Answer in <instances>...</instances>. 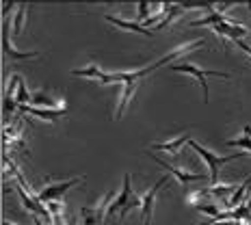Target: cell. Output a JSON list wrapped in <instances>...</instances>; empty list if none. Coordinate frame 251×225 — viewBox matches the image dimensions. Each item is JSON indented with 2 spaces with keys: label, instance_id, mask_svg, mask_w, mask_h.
Here are the masks:
<instances>
[{
  "label": "cell",
  "instance_id": "6da1fadb",
  "mask_svg": "<svg viewBox=\"0 0 251 225\" xmlns=\"http://www.w3.org/2000/svg\"><path fill=\"white\" fill-rule=\"evenodd\" d=\"M167 184H169V177L163 175L154 186L150 188V191H145L141 197H137L134 201H130L128 206H126L122 212H119V217L124 219L126 214H128V210H132V208L139 206V208H141V219H143V225H151V210H154V200H156V195L160 193V188L167 186Z\"/></svg>",
  "mask_w": 251,
  "mask_h": 225
},
{
  "label": "cell",
  "instance_id": "7a4b0ae2",
  "mask_svg": "<svg viewBox=\"0 0 251 225\" xmlns=\"http://www.w3.org/2000/svg\"><path fill=\"white\" fill-rule=\"evenodd\" d=\"M188 145H191L193 150L197 151V154L201 156L203 160H206V165H208V169H210V186H217L219 182H217V175H219V169H221L226 163H232V160H236V158H243V156H247V151H236V154H229V156H217V154H212L210 150H206L203 145H200L197 141H188Z\"/></svg>",
  "mask_w": 251,
  "mask_h": 225
},
{
  "label": "cell",
  "instance_id": "3957f363",
  "mask_svg": "<svg viewBox=\"0 0 251 225\" xmlns=\"http://www.w3.org/2000/svg\"><path fill=\"white\" fill-rule=\"evenodd\" d=\"M169 70H171V72H180V74H188V76H193V78H195V80L201 85V89H203V102H208V96H210V89H208L206 78L217 76V78H226V80H229V78H232V76L227 74V72L201 70V67L193 65V63H174V65H169Z\"/></svg>",
  "mask_w": 251,
  "mask_h": 225
},
{
  "label": "cell",
  "instance_id": "277c9868",
  "mask_svg": "<svg viewBox=\"0 0 251 225\" xmlns=\"http://www.w3.org/2000/svg\"><path fill=\"white\" fill-rule=\"evenodd\" d=\"M85 177H72V180H65V182H54V184H46L41 191L37 193V200L39 201H46V203H50V201H59L63 195H65L67 191H70L74 184H78V182H82Z\"/></svg>",
  "mask_w": 251,
  "mask_h": 225
},
{
  "label": "cell",
  "instance_id": "5b68a950",
  "mask_svg": "<svg viewBox=\"0 0 251 225\" xmlns=\"http://www.w3.org/2000/svg\"><path fill=\"white\" fill-rule=\"evenodd\" d=\"M2 50H4V54H7L13 63L28 61V59H35V56H39V52H18V50L13 48L11 41H9V22H7V20L2 22Z\"/></svg>",
  "mask_w": 251,
  "mask_h": 225
},
{
  "label": "cell",
  "instance_id": "8992f818",
  "mask_svg": "<svg viewBox=\"0 0 251 225\" xmlns=\"http://www.w3.org/2000/svg\"><path fill=\"white\" fill-rule=\"evenodd\" d=\"M104 20H106V22H111L113 26H117V28H122V30H132V33L151 37V30H148L145 26H141L139 22H128V20L119 18V15H104Z\"/></svg>",
  "mask_w": 251,
  "mask_h": 225
},
{
  "label": "cell",
  "instance_id": "52a82bcc",
  "mask_svg": "<svg viewBox=\"0 0 251 225\" xmlns=\"http://www.w3.org/2000/svg\"><path fill=\"white\" fill-rule=\"evenodd\" d=\"M200 46H203V39H195V41H188V44H182V46H177L176 50H171L169 54H165L163 59H158V61H156V65H158V67H163L165 63H171V61L180 59L182 54H186V52H191V50L200 48Z\"/></svg>",
  "mask_w": 251,
  "mask_h": 225
},
{
  "label": "cell",
  "instance_id": "ba28073f",
  "mask_svg": "<svg viewBox=\"0 0 251 225\" xmlns=\"http://www.w3.org/2000/svg\"><path fill=\"white\" fill-rule=\"evenodd\" d=\"M156 163H158L163 169L167 171V174H171L176 177L180 184H188V182H200V180H203L206 175H201V174H188V171H182V169H176V167H171V165H167V163H163V160H158V158H154Z\"/></svg>",
  "mask_w": 251,
  "mask_h": 225
},
{
  "label": "cell",
  "instance_id": "9c48e42d",
  "mask_svg": "<svg viewBox=\"0 0 251 225\" xmlns=\"http://www.w3.org/2000/svg\"><path fill=\"white\" fill-rule=\"evenodd\" d=\"M191 141V134L184 132L182 137H176V139H171V141H165V143H151L150 145V150H160V151H169L171 156H177V151L182 150V145L188 143Z\"/></svg>",
  "mask_w": 251,
  "mask_h": 225
},
{
  "label": "cell",
  "instance_id": "30bf717a",
  "mask_svg": "<svg viewBox=\"0 0 251 225\" xmlns=\"http://www.w3.org/2000/svg\"><path fill=\"white\" fill-rule=\"evenodd\" d=\"M130 195H132V186H130V175L126 174L124 175V188H122V193L117 195V200H115L111 203V208H108V214H113V212H122L126 206L130 203Z\"/></svg>",
  "mask_w": 251,
  "mask_h": 225
},
{
  "label": "cell",
  "instance_id": "8fae6325",
  "mask_svg": "<svg viewBox=\"0 0 251 225\" xmlns=\"http://www.w3.org/2000/svg\"><path fill=\"white\" fill-rule=\"evenodd\" d=\"M20 108H22L24 115H33V117L44 119V122H50V124H56V119L65 113V111H48V108H37V106H30V104L20 106Z\"/></svg>",
  "mask_w": 251,
  "mask_h": 225
},
{
  "label": "cell",
  "instance_id": "7c38bea8",
  "mask_svg": "<svg viewBox=\"0 0 251 225\" xmlns=\"http://www.w3.org/2000/svg\"><path fill=\"white\" fill-rule=\"evenodd\" d=\"M217 26V24H238L234 22V18H229V15H223V13H208L206 18H200V20H193V22H188V26Z\"/></svg>",
  "mask_w": 251,
  "mask_h": 225
},
{
  "label": "cell",
  "instance_id": "4fadbf2b",
  "mask_svg": "<svg viewBox=\"0 0 251 225\" xmlns=\"http://www.w3.org/2000/svg\"><path fill=\"white\" fill-rule=\"evenodd\" d=\"M72 76H80V78H96V80H102V78L106 76V74H104V72L96 65V63H91V65L82 67V70H74V72H72Z\"/></svg>",
  "mask_w": 251,
  "mask_h": 225
},
{
  "label": "cell",
  "instance_id": "5bb4252c",
  "mask_svg": "<svg viewBox=\"0 0 251 225\" xmlns=\"http://www.w3.org/2000/svg\"><path fill=\"white\" fill-rule=\"evenodd\" d=\"M134 91H137V85H124V91H122V100H119L117 115H115V117H117V119H122V117H124V111H126V106H128L130 98L134 96Z\"/></svg>",
  "mask_w": 251,
  "mask_h": 225
},
{
  "label": "cell",
  "instance_id": "9a60e30c",
  "mask_svg": "<svg viewBox=\"0 0 251 225\" xmlns=\"http://www.w3.org/2000/svg\"><path fill=\"white\" fill-rule=\"evenodd\" d=\"M186 11V9H184V4H171V7H169V13H167L165 15V20H163V22H160L158 26H154V28H169V24L171 22H174V20L177 18V15H182V13H184Z\"/></svg>",
  "mask_w": 251,
  "mask_h": 225
},
{
  "label": "cell",
  "instance_id": "2e32d148",
  "mask_svg": "<svg viewBox=\"0 0 251 225\" xmlns=\"http://www.w3.org/2000/svg\"><path fill=\"white\" fill-rule=\"evenodd\" d=\"M26 11H28V4H18V11H15V18H13V35H15V37H20V35H22Z\"/></svg>",
  "mask_w": 251,
  "mask_h": 225
},
{
  "label": "cell",
  "instance_id": "e0dca14e",
  "mask_svg": "<svg viewBox=\"0 0 251 225\" xmlns=\"http://www.w3.org/2000/svg\"><path fill=\"white\" fill-rule=\"evenodd\" d=\"M208 191H210L212 197H217V201H221V206L226 203V195L227 193L234 191V184H217V186H208Z\"/></svg>",
  "mask_w": 251,
  "mask_h": 225
},
{
  "label": "cell",
  "instance_id": "ac0fdd59",
  "mask_svg": "<svg viewBox=\"0 0 251 225\" xmlns=\"http://www.w3.org/2000/svg\"><path fill=\"white\" fill-rule=\"evenodd\" d=\"M30 100H33V96L28 93V89H26L24 80H20V85H18V96H15V102H18L20 106H26V104H30Z\"/></svg>",
  "mask_w": 251,
  "mask_h": 225
},
{
  "label": "cell",
  "instance_id": "d6986e66",
  "mask_svg": "<svg viewBox=\"0 0 251 225\" xmlns=\"http://www.w3.org/2000/svg\"><path fill=\"white\" fill-rule=\"evenodd\" d=\"M226 145H229V148H243L247 154H251V139L245 134V137H240V139H229Z\"/></svg>",
  "mask_w": 251,
  "mask_h": 225
},
{
  "label": "cell",
  "instance_id": "ffe728a7",
  "mask_svg": "<svg viewBox=\"0 0 251 225\" xmlns=\"http://www.w3.org/2000/svg\"><path fill=\"white\" fill-rule=\"evenodd\" d=\"M200 212L203 214H208V217H212V219H217L219 214H221V208L217 206V203H200V206H195Z\"/></svg>",
  "mask_w": 251,
  "mask_h": 225
},
{
  "label": "cell",
  "instance_id": "44dd1931",
  "mask_svg": "<svg viewBox=\"0 0 251 225\" xmlns=\"http://www.w3.org/2000/svg\"><path fill=\"white\" fill-rule=\"evenodd\" d=\"M150 18V2H145V0H141L139 2V15H137V22L143 26V22Z\"/></svg>",
  "mask_w": 251,
  "mask_h": 225
},
{
  "label": "cell",
  "instance_id": "7402d4cb",
  "mask_svg": "<svg viewBox=\"0 0 251 225\" xmlns=\"http://www.w3.org/2000/svg\"><path fill=\"white\" fill-rule=\"evenodd\" d=\"M48 212H50V217H59V214L63 212V201H50Z\"/></svg>",
  "mask_w": 251,
  "mask_h": 225
},
{
  "label": "cell",
  "instance_id": "603a6c76",
  "mask_svg": "<svg viewBox=\"0 0 251 225\" xmlns=\"http://www.w3.org/2000/svg\"><path fill=\"white\" fill-rule=\"evenodd\" d=\"M13 111H15V102H13V98H4V113L11 115Z\"/></svg>",
  "mask_w": 251,
  "mask_h": 225
},
{
  "label": "cell",
  "instance_id": "cb8c5ba5",
  "mask_svg": "<svg viewBox=\"0 0 251 225\" xmlns=\"http://www.w3.org/2000/svg\"><path fill=\"white\" fill-rule=\"evenodd\" d=\"M234 46H238L240 50H245V52H247V54L251 56V46H247V44H245L243 39H236V41H234Z\"/></svg>",
  "mask_w": 251,
  "mask_h": 225
},
{
  "label": "cell",
  "instance_id": "d4e9b609",
  "mask_svg": "<svg viewBox=\"0 0 251 225\" xmlns=\"http://www.w3.org/2000/svg\"><path fill=\"white\" fill-rule=\"evenodd\" d=\"M98 221H96V219H93V217H85V225H96Z\"/></svg>",
  "mask_w": 251,
  "mask_h": 225
},
{
  "label": "cell",
  "instance_id": "484cf974",
  "mask_svg": "<svg viewBox=\"0 0 251 225\" xmlns=\"http://www.w3.org/2000/svg\"><path fill=\"white\" fill-rule=\"evenodd\" d=\"M212 225H236V221L229 223V221H212Z\"/></svg>",
  "mask_w": 251,
  "mask_h": 225
},
{
  "label": "cell",
  "instance_id": "4316f807",
  "mask_svg": "<svg viewBox=\"0 0 251 225\" xmlns=\"http://www.w3.org/2000/svg\"><path fill=\"white\" fill-rule=\"evenodd\" d=\"M33 225H44V223H41V219H39V217H35V219H33Z\"/></svg>",
  "mask_w": 251,
  "mask_h": 225
},
{
  "label": "cell",
  "instance_id": "83f0119b",
  "mask_svg": "<svg viewBox=\"0 0 251 225\" xmlns=\"http://www.w3.org/2000/svg\"><path fill=\"white\" fill-rule=\"evenodd\" d=\"M2 225H15V223H9V221H4V223H2Z\"/></svg>",
  "mask_w": 251,
  "mask_h": 225
},
{
  "label": "cell",
  "instance_id": "f1b7e54d",
  "mask_svg": "<svg viewBox=\"0 0 251 225\" xmlns=\"http://www.w3.org/2000/svg\"><path fill=\"white\" fill-rule=\"evenodd\" d=\"M249 9H251V2H249Z\"/></svg>",
  "mask_w": 251,
  "mask_h": 225
}]
</instances>
